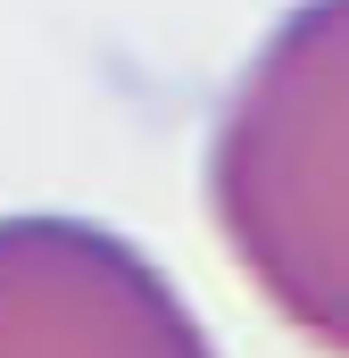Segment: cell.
Listing matches in <instances>:
<instances>
[{"label":"cell","instance_id":"cell-1","mask_svg":"<svg viewBox=\"0 0 349 358\" xmlns=\"http://www.w3.org/2000/svg\"><path fill=\"white\" fill-rule=\"evenodd\" d=\"M208 217L242 283L349 358V0L274 17L208 125Z\"/></svg>","mask_w":349,"mask_h":358},{"label":"cell","instance_id":"cell-2","mask_svg":"<svg viewBox=\"0 0 349 358\" xmlns=\"http://www.w3.org/2000/svg\"><path fill=\"white\" fill-rule=\"evenodd\" d=\"M0 358H216L174 275L59 208L0 217Z\"/></svg>","mask_w":349,"mask_h":358}]
</instances>
